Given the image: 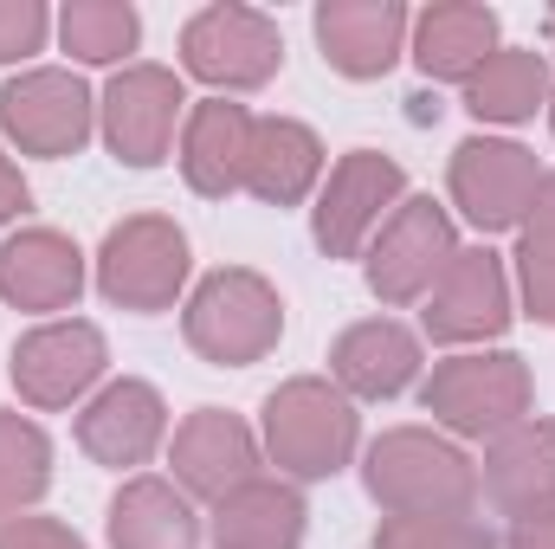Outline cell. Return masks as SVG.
I'll return each mask as SVG.
<instances>
[{"label": "cell", "mask_w": 555, "mask_h": 549, "mask_svg": "<svg viewBox=\"0 0 555 549\" xmlns=\"http://www.w3.org/2000/svg\"><path fill=\"white\" fill-rule=\"evenodd\" d=\"M369 498L395 518H446V511H472L478 472L439 433L401 426L369 446Z\"/></svg>", "instance_id": "obj_1"}, {"label": "cell", "mask_w": 555, "mask_h": 549, "mask_svg": "<svg viewBox=\"0 0 555 549\" xmlns=\"http://www.w3.org/2000/svg\"><path fill=\"white\" fill-rule=\"evenodd\" d=\"M181 330H188V343L207 362L246 369L284 336V304H278V291L259 272L233 266V272L201 278V291L188 297V323Z\"/></svg>", "instance_id": "obj_2"}, {"label": "cell", "mask_w": 555, "mask_h": 549, "mask_svg": "<svg viewBox=\"0 0 555 549\" xmlns=\"http://www.w3.org/2000/svg\"><path fill=\"white\" fill-rule=\"evenodd\" d=\"M266 446H272L278 465L297 472V478L343 472L349 452H356V408H349V395L317 382V375L284 382L266 401Z\"/></svg>", "instance_id": "obj_3"}, {"label": "cell", "mask_w": 555, "mask_h": 549, "mask_svg": "<svg viewBox=\"0 0 555 549\" xmlns=\"http://www.w3.org/2000/svg\"><path fill=\"white\" fill-rule=\"evenodd\" d=\"M420 401L433 420H446L465 439H498L511 426H524L530 413V369L517 356H452L426 375Z\"/></svg>", "instance_id": "obj_4"}, {"label": "cell", "mask_w": 555, "mask_h": 549, "mask_svg": "<svg viewBox=\"0 0 555 549\" xmlns=\"http://www.w3.org/2000/svg\"><path fill=\"white\" fill-rule=\"evenodd\" d=\"M98 284L124 310H168L175 291L188 284V240H181V227L162 220V214H137V220L111 227V240L98 253Z\"/></svg>", "instance_id": "obj_5"}, {"label": "cell", "mask_w": 555, "mask_h": 549, "mask_svg": "<svg viewBox=\"0 0 555 549\" xmlns=\"http://www.w3.org/2000/svg\"><path fill=\"white\" fill-rule=\"evenodd\" d=\"M284 59V39L253 7H207L181 33V65L214 91H259Z\"/></svg>", "instance_id": "obj_6"}, {"label": "cell", "mask_w": 555, "mask_h": 549, "mask_svg": "<svg viewBox=\"0 0 555 549\" xmlns=\"http://www.w3.org/2000/svg\"><path fill=\"white\" fill-rule=\"evenodd\" d=\"M459 259V240H452V220H446V207H433V201H401L388 220H382V233H375V246H369V284H375V297L382 304H414L426 297L439 272Z\"/></svg>", "instance_id": "obj_7"}, {"label": "cell", "mask_w": 555, "mask_h": 549, "mask_svg": "<svg viewBox=\"0 0 555 549\" xmlns=\"http://www.w3.org/2000/svg\"><path fill=\"white\" fill-rule=\"evenodd\" d=\"M98 124L91 91L72 72H20L0 85V130L20 142L26 155H78Z\"/></svg>", "instance_id": "obj_8"}, {"label": "cell", "mask_w": 555, "mask_h": 549, "mask_svg": "<svg viewBox=\"0 0 555 549\" xmlns=\"http://www.w3.org/2000/svg\"><path fill=\"white\" fill-rule=\"evenodd\" d=\"M401 188H408L401 162H388V155H375V149L343 155V162L330 168L323 201H317V246H323L330 259H356L362 240L382 227V214L401 207Z\"/></svg>", "instance_id": "obj_9"}, {"label": "cell", "mask_w": 555, "mask_h": 549, "mask_svg": "<svg viewBox=\"0 0 555 549\" xmlns=\"http://www.w3.org/2000/svg\"><path fill=\"white\" fill-rule=\"evenodd\" d=\"M537 188H543V168H537V155L517 149V142L472 137V142H459V155H452V201H459L465 220L485 227V233L517 227V220L530 214Z\"/></svg>", "instance_id": "obj_10"}, {"label": "cell", "mask_w": 555, "mask_h": 549, "mask_svg": "<svg viewBox=\"0 0 555 549\" xmlns=\"http://www.w3.org/2000/svg\"><path fill=\"white\" fill-rule=\"evenodd\" d=\"M511 323V278L491 246L459 253L426 291V336L433 343H485Z\"/></svg>", "instance_id": "obj_11"}, {"label": "cell", "mask_w": 555, "mask_h": 549, "mask_svg": "<svg viewBox=\"0 0 555 549\" xmlns=\"http://www.w3.org/2000/svg\"><path fill=\"white\" fill-rule=\"evenodd\" d=\"M104 375V336L98 323H39L13 343V388L33 408H72Z\"/></svg>", "instance_id": "obj_12"}, {"label": "cell", "mask_w": 555, "mask_h": 549, "mask_svg": "<svg viewBox=\"0 0 555 549\" xmlns=\"http://www.w3.org/2000/svg\"><path fill=\"white\" fill-rule=\"evenodd\" d=\"M188 98H181V78L162 72V65H130L111 78L104 91V137L111 149L130 162V168H155L175 142V124H181Z\"/></svg>", "instance_id": "obj_13"}, {"label": "cell", "mask_w": 555, "mask_h": 549, "mask_svg": "<svg viewBox=\"0 0 555 549\" xmlns=\"http://www.w3.org/2000/svg\"><path fill=\"white\" fill-rule=\"evenodd\" d=\"M408 7L401 0H330L317 7V46L343 78H382L408 46Z\"/></svg>", "instance_id": "obj_14"}, {"label": "cell", "mask_w": 555, "mask_h": 549, "mask_svg": "<svg viewBox=\"0 0 555 549\" xmlns=\"http://www.w3.org/2000/svg\"><path fill=\"white\" fill-rule=\"evenodd\" d=\"M175 478L188 491H201V498L220 505L227 491H240L246 478H259V439H253V426L220 408L188 413L181 433H175Z\"/></svg>", "instance_id": "obj_15"}, {"label": "cell", "mask_w": 555, "mask_h": 549, "mask_svg": "<svg viewBox=\"0 0 555 549\" xmlns=\"http://www.w3.org/2000/svg\"><path fill=\"white\" fill-rule=\"evenodd\" d=\"M485 498L530 524V518H555V420H524L511 433H498L491 459H485Z\"/></svg>", "instance_id": "obj_16"}, {"label": "cell", "mask_w": 555, "mask_h": 549, "mask_svg": "<svg viewBox=\"0 0 555 549\" xmlns=\"http://www.w3.org/2000/svg\"><path fill=\"white\" fill-rule=\"evenodd\" d=\"M253 130H259V117H253L246 104H227V98L194 104L188 124H181V175H188V188L207 194V201L246 188Z\"/></svg>", "instance_id": "obj_17"}, {"label": "cell", "mask_w": 555, "mask_h": 549, "mask_svg": "<svg viewBox=\"0 0 555 549\" xmlns=\"http://www.w3.org/2000/svg\"><path fill=\"white\" fill-rule=\"evenodd\" d=\"M85 291V253L52 233V227H26L0 246V297L20 310H65Z\"/></svg>", "instance_id": "obj_18"}, {"label": "cell", "mask_w": 555, "mask_h": 549, "mask_svg": "<svg viewBox=\"0 0 555 549\" xmlns=\"http://www.w3.org/2000/svg\"><path fill=\"white\" fill-rule=\"evenodd\" d=\"M168 433V408L149 382H111L91 408L78 413V446L98 459V465H142Z\"/></svg>", "instance_id": "obj_19"}, {"label": "cell", "mask_w": 555, "mask_h": 549, "mask_svg": "<svg viewBox=\"0 0 555 549\" xmlns=\"http://www.w3.org/2000/svg\"><path fill=\"white\" fill-rule=\"evenodd\" d=\"M330 375L343 382V395H362V401L401 395V388L420 375L414 330H401L395 317H369V323L343 330L336 349H330Z\"/></svg>", "instance_id": "obj_20"}, {"label": "cell", "mask_w": 555, "mask_h": 549, "mask_svg": "<svg viewBox=\"0 0 555 549\" xmlns=\"http://www.w3.org/2000/svg\"><path fill=\"white\" fill-rule=\"evenodd\" d=\"M214 544L220 549H297L304 544V498L272 478H246L214 505Z\"/></svg>", "instance_id": "obj_21"}, {"label": "cell", "mask_w": 555, "mask_h": 549, "mask_svg": "<svg viewBox=\"0 0 555 549\" xmlns=\"http://www.w3.org/2000/svg\"><path fill=\"white\" fill-rule=\"evenodd\" d=\"M491 52H498V13L491 7L446 0V7H426L414 20V59L426 78H472Z\"/></svg>", "instance_id": "obj_22"}, {"label": "cell", "mask_w": 555, "mask_h": 549, "mask_svg": "<svg viewBox=\"0 0 555 549\" xmlns=\"http://www.w3.org/2000/svg\"><path fill=\"white\" fill-rule=\"evenodd\" d=\"M317 175H323V142L310 137L304 124H291V117H259L246 188L259 201H272V207H291V201H304L317 188Z\"/></svg>", "instance_id": "obj_23"}, {"label": "cell", "mask_w": 555, "mask_h": 549, "mask_svg": "<svg viewBox=\"0 0 555 549\" xmlns=\"http://www.w3.org/2000/svg\"><path fill=\"white\" fill-rule=\"evenodd\" d=\"M550 98V59L530 46H498L472 78H465V111L478 124H524Z\"/></svg>", "instance_id": "obj_24"}, {"label": "cell", "mask_w": 555, "mask_h": 549, "mask_svg": "<svg viewBox=\"0 0 555 549\" xmlns=\"http://www.w3.org/2000/svg\"><path fill=\"white\" fill-rule=\"evenodd\" d=\"M111 544L117 549H194L201 518L168 478H130L111 505Z\"/></svg>", "instance_id": "obj_25"}, {"label": "cell", "mask_w": 555, "mask_h": 549, "mask_svg": "<svg viewBox=\"0 0 555 549\" xmlns=\"http://www.w3.org/2000/svg\"><path fill=\"white\" fill-rule=\"evenodd\" d=\"M59 39H65L72 59L111 65V59L137 52L142 20H137V7H124V0H72V7L59 13Z\"/></svg>", "instance_id": "obj_26"}, {"label": "cell", "mask_w": 555, "mask_h": 549, "mask_svg": "<svg viewBox=\"0 0 555 549\" xmlns=\"http://www.w3.org/2000/svg\"><path fill=\"white\" fill-rule=\"evenodd\" d=\"M52 485V446L33 420L0 413V524H13Z\"/></svg>", "instance_id": "obj_27"}, {"label": "cell", "mask_w": 555, "mask_h": 549, "mask_svg": "<svg viewBox=\"0 0 555 549\" xmlns=\"http://www.w3.org/2000/svg\"><path fill=\"white\" fill-rule=\"evenodd\" d=\"M517 272H524V297L530 310L555 323V175H543L530 214H524V246H517Z\"/></svg>", "instance_id": "obj_28"}, {"label": "cell", "mask_w": 555, "mask_h": 549, "mask_svg": "<svg viewBox=\"0 0 555 549\" xmlns=\"http://www.w3.org/2000/svg\"><path fill=\"white\" fill-rule=\"evenodd\" d=\"M375 549H498V537L472 511H446V518H388L375 531Z\"/></svg>", "instance_id": "obj_29"}, {"label": "cell", "mask_w": 555, "mask_h": 549, "mask_svg": "<svg viewBox=\"0 0 555 549\" xmlns=\"http://www.w3.org/2000/svg\"><path fill=\"white\" fill-rule=\"evenodd\" d=\"M52 33V13L39 0H0V65L13 59H33Z\"/></svg>", "instance_id": "obj_30"}, {"label": "cell", "mask_w": 555, "mask_h": 549, "mask_svg": "<svg viewBox=\"0 0 555 549\" xmlns=\"http://www.w3.org/2000/svg\"><path fill=\"white\" fill-rule=\"evenodd\" d=\"M0 549H85V544L52 518H13V524H0Z\"/></svg>", "instance_id": "obj_31"}, {"label": "cell", "mask_w": 555, "mask_h": 549, "mask_svg": "<svg viewBox=\"0 0 555 549\" xmlns=\"http://www.w3.org/2000/svg\"><path fill=\"white\" fill-rule=\"evenodd\" d=\"M20 207H26V181H20V168H13V162L0 155V227H7V220H13Z\"/></svg>", "instance_id": "obj_32"}, {"label": "cell", "mask_w": 555, "mask_h": 549, "mask_svg": "<svg viewBox=\"0 0 555 549\" xmlns=\"http://www.w3.org/2000/svg\"><path fill=\"white\" fill-rule=\"evenodd\" d=\"M504 549H555V518H530V524H517Z\"/></svg>", "instance_id": "obj_33"}, {"label": "cell", "mask_w": 555, "mask_h": 549, "mask_svg": "<svg viewBox=\"0 0 555 549\" xmlns=\"http://www.w3.org/2000/svg\"><path fill=\"white\" fill-rule=\"evenodd\" d=\"M543 33H550V39H555V13H550V20H543Z\"/></svg>", "instance_id": "obj_34"}, {"label": "cell", "mask_w": 555, "mask_h": 549, "mask_svg": "<svg viewBox=\"0 0 555 549\" xmlns=\"http://www.w3.org/2000/svg\"><path fill=\"white\" fill-rule=\"evenodd\" d=\"M550 124H555V91H550Z\"/></svg>", "instance_id": "obj_35"}]
</instances>
